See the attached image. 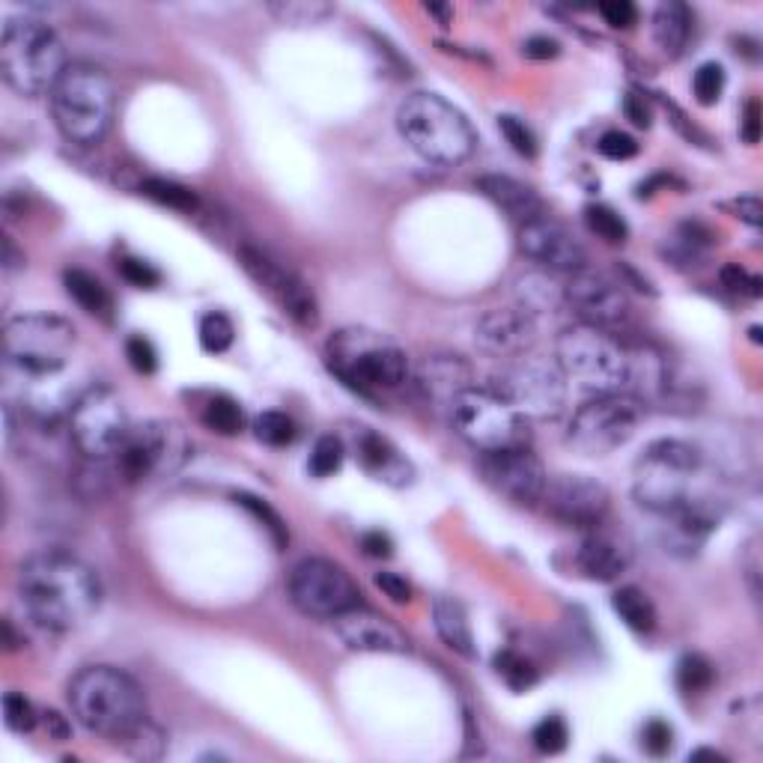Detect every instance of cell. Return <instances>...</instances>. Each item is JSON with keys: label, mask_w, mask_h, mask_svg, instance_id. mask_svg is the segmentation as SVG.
Masks as SVG:
<instances>
[{"label": "cell", "mask_w": 763, "mask_h": 763, "mask_svg": "<svg viewBox=\"0 0 763 763\" xmlns=\"http://www.w3.org/2000/svg\"><path fill=\"white\" fill-rule=\"evenodd\" d=\"M24 611L51 633H72L93 618L102 602L96 570L63 549H43L19 567Z\"/></svg>", "instance_id": "obj_1"}, {"label": "cell", "mask_w": 763, "mask_h": 763, "mask_svg": "<svg viewBox=\"0 0 763 763\" xmlns=\"http://www.w3.org/2000/svg\"><path fill=\"white\" fill-rule=\"evenodd\" d=\"M78 334L72 322L51 314L15 317L3 328V367L7 376L22 379L24 403L39 418L57 414L60 406L51 400V388L75 355Z\"/></svg>", "instance_id": "obj_2"}, {"label": "cell", "mask_w": 763, "mask_h": 763, "mask_svg": "<svg viewBox=\"0 0 763 763\" xmlns=\"http://www.w3.org/2000/svg\"><path fill=\"white\" fill-rule=\"evenodd\" d=\"M69 707L81 728L122 742L143 719V689L126 671L110 666H90L69 683Z\"/></svg>", "instance_id": "obj_3"}, {"label": "cell", "mask_w": 763, "mask_h": 763, "mask_svg": "<svg viewBox=\"0 0 763 763\" xmlns=\"http://www.w3.org/2000/svg\"><path fill=\"white\" fill-rule=\"evenodd\" d=\"M69 63L66 48L51 27L33 15L10 19L0 33V75L19 96L51 93Z\"/></svg>", "instance_id": "obj_4"}, {"label": "cell", "mask_w": 763, "mask_h": 763, "mask_svg": "<svg viewBox=\"0 0 763 763\" xmlns=\"http://www.w3.org/2000/svg\"><path fill=\"white\" fill-rule=\"evenodd\" d=\"M397 129L414 153L438 167L462 164L478 143L469 117L438 93H412L406 98L397 108Z\"/></svg>", "instance_id": "obj_5"}, {"label": "cell", "mask_w": 763, "mask_h": 763, "mask_svg": "<svg viewBox=\"0 0 763 763\" xmlns=\"http://www.w3.org/2000/svg\"><path fill=\"white\" fill-rule=\"evenodd\" d=\"M51 117L69 143L96 146L110 129L117 90L98 66L69 63L55 90L48 93Z\"/></svg>", "instance_id": "obj_6"}, {"label": "cell", "mask_w": 763, "mask_h": 763, "mask_svg": "<svg viewBox=\"0 0 763 763\" xmlns=\"http://www.w3.org/2000/svg\"><path fill=\"white\" fill-rule=\"evenodd\" d=\"M701 466L704 459L695 445L680 438H656L644 447V454L635 462V502L656 516L699 502L692 490L699 483Z\"/></svg>", "instance_id": "obj_7"}, {"label": "cell", "mask_w": 763, "mask_h": 763, "mask_svg": "<svg viewBox=\"0 0 763 763\" xmlns=\"http://www.w3.org/2000/svg\"><path fill=\"white\" fill-rule=\"evenodd\" d=\"M328 367L359 394L391 391L409 373L406 352L379 331L343 328L328 340Z\"/></svg>", "instance_id": "obj_8"}, {"label": "cell", "mask_w": 763, "mask_h": 763, "mask_svg": "<svg viewBox=\"0 0 763 763\" xmlns=\"http://www.w3.org/2000/svg\"><path fill=\"white\" fill-rule=\"evenodd\" d=\"M557 367L564 371L570 382H576L582 391L597 394H621L630 376V361L621 343L609 338L602 328L570 326L561 331L555 343Z\"/></svg>", "instance_id": "obj_9"}, {"label": "cell", "mask_w": 763, "mask_h": 763, "mask_svg": "<svg viewBox=\"0 0 763 763\" xmlns=\"http://www.w3.org/2000/svg\"><path fill=\"white\" fill-rule=\"evenodd\" d=\"M447 412L457 436L480 454L528 445V418L516 412L502 394L469 388L447 406Z\"/></svg>", "instance_id": "obj_10"}, {"label": "cell", "mask_w": 763, "mask_h": 763, "mask_svg": "<svg viewBox=\"0 0 763 763\" xmlns=\"http://www.w3.org/2000/svg\"><path fill=\"white\" fill-rule=\"evenodd\" d=\"M642 400L630 394H597L570 421L567 442L582 457H606L623 447L642 424Z\"/></svg>", "instance_id": "obj_11"}, {"label": "cell", "mask_w": 763, "mask_h": 763, "mask_svg": "<svg viewBox=\"0 0 763 763\" xmlns=\"http://www.w3.org/2000/svg\"><path fill=\"white\" fill-rule=\"evenodd\" d=\"M69 430L78 450L90 459H108L120 454L131 426L120 397L105 385H90L69 409Z\"/></svg>", "instance_id": "obj_12"}, {"label": "cell", "mask_w": 763, "mask_h": 763, "mask_svg": "<svg viewBox=\"0 0 763 763\" xmlns=\"http://www.w3.org/2000/svg\"><path fill=\"white\" fill-rule=\"evenodd\" d=\"M286 594L295 609L317 621H334L343 611L361 606L359 585L347 570L326 557L298 561L286 582Z\"/></svg>", "instance_id": "obj_13"}, {"label": "cell", "mask_w": 763, "mask_h": 763, "mask_svg": "<svg viewBox=\"0 0 763 763\" xmlns=\"http://www.w3.org/2000/svg\"><path fill=\"white\" fill-rule=\"evenodd\" d=\"M191 454L186 430L174 421H150L131 426L126 445L117 454V474L126 483L174 474Z\"/></svg>", "instance_id": "obj_14"}, {"label": "cell", "mask_w": 763, "mask_h": 763, "mask_svg": "<svg viewBox=\"0 0 763 763\" xmlns=\"http://www.w3.org/2000/svg\"><path fill=\"white\" fill-rule=\"evenodd\" d=\"M495 394H502L523 418H555L567 403V376L557 361L519 355L498 376Z\"/></svg>", "instance_id": "obj_15"}, {"label": "cell", "mask_w": 763, "mask_h": 763, "mask_svg": "<svg viewBox=\"0 0 763 763\" xmlns=\"http://www.w3.org/2000/svg\"><path fill=\"white\" fill-rule=\"evenodd\" d=\"M239 262L254 284L260 286L262 293L269 295L274 305L284 310L286 317L295 319L298 326H314V322H317V298H314L310 286H307L293 269L281 266V262L272 260L262 248H254V245H242Z\"/></svg>", "instance_id": "obj_16"}, {"label": "cell", "mask_w": 763, "mask_h": 763, "mask_svg": "<svg viewBox=\"0 0 763 763\" xmlns=\"http://www.w3.org/2000/svg\"><path fill=\"white\" fill-rule=\"evenodd\" d=\"M480 474L492 492L519 507H535L545 492L543 462L528 447H507L480 457Z\"/></svg>", "instance_id": "obj_17"}, {"label": "cell", "mask_w": 763, "mask_h": 763, "mask_svg": "<svg viewBox=\"0 0 763 763\" xmlns=\"http://www.w3.org/2000/svg\"><path fill=\"white\" fill-rule=\"evenodd\" d=\"M540 502L557 523L570 528H594L609 513V490L588 474H555L545 480Z\"/></svg>", "instance_id": "obj_18"}, {"label": "cell", "mask_w": 763, "mask_h": 763, "mask_svg": "<svg viewBox=\"0 0 763 763\" xmlns=\"http://www.w3.org/2000/svg\"><path fill=\"white\" fill-rule=\"evenodd\" d=\"M564 302L576 310L585 326L602 328V331L621 326L630 317V302L621 286L590 269L570 274L567 286H564Z\"/></svg>", "instance_id": "obj_19"}, {"label": "cell", "mask_w": 763, "mask_h": 763, "mask_svg": "<svg viewBox=\"0 0 763 763\" xmlns=\"http://www.w3.org/2000/svg\"><path fill=\"white\" fill-rule=\"evenodd\" d=\"M519 248H523L528 260L540 262L552 272L576 274L582 269H588L585 245L564 224L545 219V215L519 227Z\"/></svg>", "instance_id": "obj_20"}, {"label": "cell", "mask_w": 763, "mask_h": 763, "mask_svg": "<svg viewBox=\"0 0 763 763\" xmlns=\"http://www.w3.org/2000/svg\"><path fill=\"white\" fill-rule=\"evenodd\" d=\"M334 630H338L340 642L359 654H406L409 650L406 635L388 618H382L364 606L338 614Z\"/></svg>", "instance_id": "obj_21"}, {"label": "cell", "mask_w": 763, "mask_h": 763, "mask_svg": "<svg viewBox=\"0 0 763 763\" xmlns=\"http://www.w3.org/2000/svg\"><path fill=\"white\" fill-rule=\"evenodd\" d=\"M474 340L480 350L502 355V359H519L535 340V322L519 307H498L478 319Z\"/></svg>", "instance_id": "obj_22"}, {"label": "cell", "mask_w": 763, "mask_h": 763, "mask_svg": "<svg viewBox=\"0 0 763 763\" xmlns=\"http://www.w3.org/2000/svg\"><path fill=\"white\" fill-rule=\"evenodd\" d=\"M659 519H662V545H666V552L680 557L699 555L701 545L707 543V537L716 528L713 513L707 510V504L701 498L692 504H683V507H677L671 513H662Z\"/></svg>", "instance_id": "obj_23"}, {"label": "cell", "mask_w": 763, "mask_h": 763, "mask_svg": "<svg viewBox=\"0 0 763 763\" xmlns=\"http://www.w3.org/2000/svg\"><path fill=\"white\" fill-rule=\"evenodd\" d=\"M418 385L426 400L438 406H450L459 394L474 388L469 361H462L459 355H430L418 371Z\"/></svg>", "instance_id": "obj_24"}, {"label": "cell", "mask_w": 763, "mask_h": 763, "mask_svg": "<svg viewBox=\"0 0 763 763\" xmlns=\"http://www.w3.org/2000/svg\"><path fill=\"white\" fill-rule=\"evenodd\" d=\"M478 188L483 191V195L490 197L495 207L502 209L507 219L516 221L519 227H525V224H531V221L543 219L545 215V207H543V200H540V195H537L535 188H528L525 183H519V179H513V176H502V174L480 176Z\"/></svg>", "instance_id": "obj_25"}, {"label": "cell", "mask_w": 763, "mask_h": 763, "mask_svg": "<svg viewBox=\"0 0 763 763\" xmlns=\"http://www.w3.org/2000/svg\"><path fill=\"white\" fill-rule=\"evenodd\" d=\"M359 457L364 462V469L385 480V483H391V486H406L412 480V466L406 462L403 454L388 438L376 436L371 430H364L359 436Z\"/></svg>", "instance_id": "obj_26"}, {"label": "cell", "mask_w": 763, "mask_h": 763, "mask_svg": "<svg viewBox=\"0 0 763 763\" xmlns=\"http://www.w3.org/2000/svg\"><path fill=\"white\" fill-rule=\"evenodd\" d=\"M578 573L590 582H614L623 570L630 567L626 549L606 537H588L576 549Z\"/></svg>", "instance_id": "obj_27"}, {"label": "cell", "mask_w": 763, "mask_h": 763, "mask_svg": "<svg viewBox=\"0 0 763 763\" xmlns=\"http://www.w3.org/2000/svg\"><path fill=\"white\" fill-rule=\"evenodd\" d=\"M433 623H436L438 638H442L454 654L466 656V659H474V656H478L474 633H471L469 614L462 609V602H457L454 597H436V602H433Z\"/></svg>", "instance_id": "obj_28"}, {"label": "cell", "mask_w": 763, "mask_h": 763, "mask_svg": "<svg viewBox=\"0 0 763 763\" xmlns=\"http://www.w3.org/2000/svg\"><path fill=\"white\" fill-rule=\"evenodd\" d=\"M689 24H692V15H689L686 3H677V0L662 3L654 15L656 45H659L668 57H677L683 51V45H686L689 39Z\"/></svg>", "instance_id": "obj_29"}, {"label": "cell", "mask_w": 763, "mask_h": 763, "mask_svg": "<svg viewBox=\"0 0 763 763\" xmlns=\"http://www.w3.org/2000/svg\"><path fill=\"white\" fill-rule=\"evenodd\" d=\"M516 298H519V310H525L528 317L545 314L564 305V286H557L549 274L531 272L516 281Z\"/></svg>", "instance_id": "obj_30"}, {"label": "cell", "mask_w": 763, "mask_h": 763, "mask_svg": "<svg viewBox=\"0 0 763 763\" xmlns=\"http://www.w3.org/2000/svg\"><path fill=\"white\" fill-rule=\"evenodd\" d=\"M611 609L618 611V618H621L633 633H650L656 626L654 602H650V597H647L644 590L633 588V585H626V588H621L611 597Z\"/></svg>", "instance_id": "obj_31"}, {"label": "cell", "mask_w": 763, "mask_h": 763, "mask_svg": "<svg viewBox=\"0 0 763 763\" xmlns=\"http://www.w3.org/2000/svg\"><path fill=\"white\" fill-rule=\"evenodd\" d=\"M63 284L66 293L72 295L87 314H93V317H108L110 295L108 290L102 286L98 278H93L90 272H81V269H69V272L63 274Z\"/></svg>", "instance_id": "obj_32"}, {"label": "cell", "mask_w": 763, "mask_h": 763, "mask_svg": "<svg viewBox=\"0 0 763 763\" xmlns=\"http://www.w3.org/2000/svg\"><path fill=\"white\" fill-rule=\"evenodd\" d=\"M141 195L150 197L159 207L176 209V212H195L197 209L195 191L179 186V183H171V179H146V183H141Z\"/></svg>", "instance_id": "obj_33"}, {"label": "cell", "mask_w": 763, "mask_h": 763, "mask_svg": "<svg viewBox=\"0 0 763 763\" xmlns=\"http://www.w3.org/2000/svg\"><path fill=\"white\" fill-rule=\"evenodd\" d=\"M585 224H588V230L597 239L609 242V245H623V242L630 239L626 221H623L614 209L602 207V203H590V207L585 209Z\"/></svg>", "instance_id": "obj_34"}, {"label": "cell", "mask_w": 763, "mask_h": 763, "mask_svg": "<svg viewBox=\"0 0 763 763\" xmlns=\"http://www.w3.org/2000/svg\"><path fill=\"white\" fill-rule=\"evenodd\" d=\"M203 424L212 430V433H221V436H236L242 430V409L239 403L227 397V394H215L207 406H203Z\"/></svg>", "instance_id": "obj_35"}, {"label": "cell", "mask_w": 763, "mask_h": 763, "mask_svg": "<svg viewBox=\"0 0 763 763\" xmlns=\"http://www.w3.org/2000/svg\"><path fill=\"white\" fill-rule=\"evenodd\" d=\"M713 666L707 656L686 654L677 662V686L683 689L686 695H701L713 686Z\"/></svg>", "instance_id": "obj_36"}, {"label": "cell", "mask_w": 763, "mask_h": 763, "mask_svg": "<svg viewBox=\"0 0 763 763\" xmlns=\"http://www.w3.org/2000/svg\"><path fill=\"white\" fill-rule=\"evenodd\" d=\"M495 674L502 677L513 692H528L537 683V677H540L537 668L525 656L513 654V650H502V654L495 656Z\"/></svg>", "instance_id": "obj_37"}, {"label": "cell", "mask_w": 763, "mask_h": 763, "mask_svg": "<svg viewBox=\"0 0 763 763\" xmlns=\"http://www.w3.org/2000/svg\"><path fill=\"white\" fill-rule=\"evenodd\" d=\"M269 12L278 15L284 24H319L328 19L334 7L331 3H319V0H284V3H269Z\"/></svg>", "instance_id": "obj_38"}, {"label": "cell", "mask_w": 763, "mask_h": 763, "mask_svg": "<svg viewBox=\"0 0 763 763\" xmlns=\"http://www.w3.org/2000/svg\"><path fill=\"white\" fill-rule=\"evenodd\" d=\"M122 746H126V752H129L131 758H138V761H159L164 754V733L162 728H155L153 721L143 719L141 725L122 740Z\"/></svg>", "instance_id": "obj_39"}, {"label": "cell", "mask_w": 763, "mask_h": 763, "mask_svg": "<svg viewBox=\"0 0 763 763\" xmlns=\"http://www.w3.org/2000/svg\"><path fill=\"white\" fill-rule=\"evenodd\" d=\"M233 338H236V328L230 322V317L212 310L207 317L200 319V347L209 352V355H221L233 347Z\"/></svg>", "instance_id": "obj_40"}, {"label": "cell", "mask_w": 763, "mask_h": 763, "mask_svg": "<svg viewBox=\"0 0 763 763\" xmlns=\"http://www.w3.org/2000/svg\"><path fill=\"white\" fill-rule=\"evenodd\" d=\"M343 457H347V450L338 436H319L310 450V459H307V469L314 478H331L343 466Z\"/></svg>", "instance_id": "obj_41"}, {"label": "cell", "mask_w": 763, "mask_h": 763, "mask_svg": "<svg viewBox=\"0 0 763 763\" xmlns=\"http://www.w3.org/2000/svg\"><path fill=\"white\" fill-rule=\"evenodd\" d=\"M254 433H257V438H260L262 445L286 447L293 445L295 424L293 418L284 412H262L257 414V421H254Z\"/></svg>", "instance_id": "obj_42"}, {"label": "cell", "mask_w": 763, "mask_h": 763, "mask_svg": "<svg viewBox=\"0 0 763 763\" xmlns=\"http://www.w3.org/2000/svg\"><path fill=\"white\" fill-rule=\"evenodd\" d=\"M531 740H535L537 752L540 754H561L564 749H567L570 742V728L567 721H564V716H545L543 721H537L535 733H531Z\"/></svg>", "instance_id": "obj_43"}, {"label": "cell", "mask_w": 763, "mask_h": 763, "mask_svg": "<svg viewBox=\"0 0 763 763\" xmlns=\"http://www.w3.org/2000/svg\"><path fill=\"white\" fill-rule=\"evenodd\" d=\"M725 84H728V78H725L721 63H704L699 66V72H695V78H692V93H695V98H699V105L709 108V105H716V102L721 98Z\"/></svg>", "instance_id": "obj_44"}, {"label": "cell", "mask_w": 763, "mask_h": 763, "mask_svg": "<svg viewBox=\"0 0 763 763\" xmlns=\"http://www.w3.org/2000/svg\"><path fill=\"white\" fill-rule=\"evenodd\" d=\"M3 721L15 733H27L36 728V709L22 692H7L3 695Z\"/></svg>", "instance_id": "obj_45"}, {"label": "cell", "mask_w": 763, "mask_h": 763, "mask_svg": "<svg viewBox=\"0 0 763 763\" xmlns=\"http://www.w3.org/2000/svg\"><path fill=\"white\" fill-rule=\"evenodd\" d=\"M498 129H502L504 141L513 146V153H519L523 159H535L537 138L535 131L525 126V120L513 117V114H504V117H498Z\"/></svg>", "instance_id": "obj_46"}, {"label": "cell", "mask_w": 763, "mask_h": 763, "mask_svg": "<svg viewBox=\"0 0 763 763\" xmlns=\"http://www.w3.org/2000/svg\"><path fill=\"white\" fill-rule=\"evenodd\" d=\"M236 504H242L245 510H251L254 516H257V519L266 525V531L272 535L274 545H278V549H284L286 540H290V535H286V525H284V519H281V516H278L272 507H269V504L260 502V498H254V495H236Z\"/></svg>", "instance_id": "obj_47"}, {"label": "cell", "mask_w": 763, "mask_h": 763, "mask_svg": "<svg viewBox=\"0 0 763 763\" xmlns=\"http://www.w3.org/2000/svg\"><path fill=\"white\" fill-rule=\"evenodd\" d=\"M674 746V728L666 719H650L642 728V749L650 758H666Z\"/></svg>", "instance_id": "obj_48"}, {"label": "cell", "mask_w": 763, "mask_h": 763, "mask_svg": "<svg viewBox=\"0 0 763 763\" xmlns=\"http://www.w3.org/2000/svg\"><path fill=\"white\" fill-rule=\"evenodd\" d=\"M126 359H129L131 371L141 373V376H153L159 371V352L146 338L134 334V338L126 340Z\"/></svg>", "instance_id": "obj_49"}, {"label": "cell", "mask_w": 763, "mask_h": 763, "mask_svg": "<svg viewBox=\"0 0 763 763\" xmlns=\"http://www.w3.org/2000/svg\"><path fill=\"white\" fill-rule=\"evenodd\" d=\"M597 150H600L606 159H611V162H630V159L638 155V141H635L633 134H626V131L611 129L602 134Z\"/></svg>", "instance_id": "obj_50"}, {"label": "cell", "mask_w": 763, "mask_h": 763, "mask_svg": "<svg viewBox=\"0 0 763 763\" xmlns=\"http://www.w3.org/2000/svg\"><path fill=\"white\" fill-rule=\"evenodd\" d=\"M120 274L129 281V284L141 286V290H153V286L162 284V274H159V269H153L146 260H138V257H122Z\"/></svg>", "instance_id": "obj_51"}, {"label": "cell", "mask_w": 763, "mask_h": 763, "mask_svg": "<svg viewBox=\"0 0 763 763\" xmlns=\"http://www.w3.org/2000/svg\"><path fill=\"white\" fill-rule=\"evenodd\" d=\"M721 284L728 286L731 293H749V295H761V281L754 278V274H749L742 266H725L721 269Z\"/></svg>", "instance_id": "obj_52"}, {"label": "cell", "mask_w": 763, "mask_h": 763, "mask_svg": "<svg viewBox=\"0 0 763 763\" xmlns=\"http://www.w3.org/2000/svg\"><path fill=\"white\" fill-rule=\"evenodd\" d=\"M600 15L611 27H633L638 12L630 0H609V3H600Z\"/></svg>", "instance_id": "obj_53"}, {"label": "cell", "mask_w": 763, "mask_h": 763, "mask_svg": "<svg viewBox=\"0 0 763 763\" xmlns=\"http://www.w3.org/2000/svg\"><path fill=\"white\" fill-rule=\"evenodd\" d=\"M376 588H379L385 597H391L394 602L412 600V585H409L403 576H397V573H376Z\"/></svg>", "instance_id": "obj_54"}, {"label": "cell", "mask_w": 763, "mask_h": 763, "mask_svg": "<svg viewBox=\"0 0 763 763\" xmlns=\"http://www.w3.org/2000/svg\"><path fill=\"white\" fill-rule=\"evenodd\" d=\"M523 55L531 57V60H552V57L561 55V43L552 39V36H531V39H525Z\"/></svg>", "instance_id": "obj_55"}, {"label": "cell", "mask_w": 763, "mask_h": 763, "mask_svg": "<svg viewBox=\"0 0 763 763\" xmlns=\"http://www.w3.org/2000/svg\"><path fill=\"white\" fill-rule=\"evenodd\" d=\"M740 134H742V141H746V143H758V141H761V105H758V98H752V102L746 105Z\"/></svg>", "instance_id": "obj_56"}, {"label": "cell", "mask_w": 763, "mask_h": 763, "mask_svg": "<svg viewBox=\"0 0 763 763\" xmlns=\"http://www.w3.org/2000/svg\"><path fill=\"white\" fill-rule=\"evenodd\" d=\"M623 114H626V120L633 122V126H638V129H647V126H650V108H647V102H644L638 93H630V96L623 98Z\"/></svg>", "instance_id": "obj_57"}, {"label": "cell", "mask_w": 763, "mask_h": 763, "mask_svg": "<svg viewBox=\"0 0 763 763\" xmlns=\"http://www.w3.org/2000/svg\"><path fill=\"white\" fill-rule=\"evenodd\" d=\"M361 549L371 557H391L394 540L385 531H367V535L361 537Z\"/></svg>", "instance_id": "obj_58"}, {"label": "cell", "mask_w": 763, "mask_h": 763, "mask_svg": "<svg viewBox=\"0 0 763 763\" xmlns=\"http://www.w3.org/2000/svg\"><path fill=\"white\" fill-rule=\"evenodd\" d=\"M737 212H740V219L746 221V224L761 227L763 207H761V200H758V197H740V200H737Z\"/></svg>", "instance_id": "obj_59"}, {"label": "cell", "mask_w": 763, "mask_h": 763, "mask_svg": "<svg viewBox=\"0 0 763 763\" xmlns=\"http://www.w3.org/2000/svg\"><path fill=\"white\" fill-rule=\"evenodd\" d=\"M19 262H24V257H19V254H15V248H12V239L7 236V239H3V269H7V272H12Z\"/></svg>", "instance_id": "obj_60"}, {"label": "cell", "mask_w": 763, "mask_h": 763, "mask_svg": "<svg viewBox=\"0 0 763 763\" xmlns=\"http://www.w3.org/2000/svg\"><path fill=\"white\" fill-rule=\"evenodd\" d=\"M426 12H430V15H436L442 24L450 22V15H454V12H450V7H438V3H426Z\"/></svg>", "instance_id": "obj_61"}]
</instances>
